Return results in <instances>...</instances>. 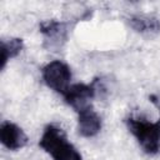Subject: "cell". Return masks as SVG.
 <instances>
[{
  "mask_svg": "<svg viewBox=\"0 0 160 160\" xmlns=\"http://www.w3.org/2000/svg\"><path fill=\"white\" fill-rule=\"evenodd\" d=\"M39 146L48 152L52 160H81L80 152L71 142L68 141L64 130L54 124L45 126Z\"/></svg>",
  "mask_w": 160,
  "mask_h": 160,
  "instance_id": "1",
  "label": "cell"
},
{
  "mask_svg": "<svg viewBox=\"0 0 160 160\" xmlns=\"http://www.w3.org/2000/svg\"><path fill=\"white\" fill-rule=\"evenodd\" d=\"M125 124L145 154L156 155L160 151V119L150 121L141 116H129Z\"/></svg>",
  "mask_w": 160,
  "mask_h": 160,
  "instance_id": "2",
  "label": "cell"
},
{
  "mask_svg": "<svg viewBox=\"0 0 160 160\" xmlns=\"http://www.w3.org/2000/svg\"><path fill=\"white\" fill-rule=\"evenodd\" d=\"M41 76L46 86L60 95H64L70 88L71 70L69 65L61 60L48 62L41 70Z\"/></svg>",
  "mask_w": 160,
  "mask_h": 160,
  "instance_id": "3",
  "label": "cell"
},
{
  "mask_svg": "<svg viewBox=\"0 0 160 160\" xmlns=\"http://www.w3.org/2000/svg\"><path fill=\"white\" fill-rule=\"evenodd\" d=\"M96 84H98V79H95L91 84H84V82L72 84L62 95V98L69 106H71L76 112H80L91 106V100L94 99L98 90Z\"/></svg>",
  "mask_w": 160,
  "mask_h": 160,
  "instance_id": "4",
  "label": "cell"
},
{
  "mask_svg": "<svg viewBox=\"0 0 160 160\" xmlns=\"http://www.w3.org/2000/svg\"><path fill=\"white\" fill-rule=\"evenodd\" d=\"M39 30L44 38V46L49 50H59L68 40L66 24L55 19L42 20Z\"/></svg>",
  "mask_w": 160,
  "mask_h": 160,
  "instance_id": "5",
  "label": "cell"
},
{
  "mask_svg": "<svg viewBox=\"0 0 160 160\" xmlns=\"http://www.w3.org/2000/svg\"><path fill=\"white\" fill-rule=\"evenodd\" d=\"M0 141L9 150H20L28 144V136L24 130L14 122L5 121L0 126Z\"/></svg>",
  "mask_w": 160,
  "mask_h": 160,
  "instance_id": "6",
  "label": "cell"
},
{
  "mask_svg": "<svg viewBox=\"0 0 160 160\" xmlns=\"http://www.w3.org/2000/svg\"><path fill=\"white\" fill-rule=\"evenodd\" d=\"M78 130L84 138H92L101 130V118L92 106L78 112Z\"/></svg>",
  "mask_w": 160,
  "mask_h": 160,
  "instance_id": "7",
  "label": "cell"
},
{
  "mask_svg": "<svg viewBox=\"0 0 160 160\" xmlns=\"http://www.w3.org/2000/svg\"><path fill=\"white\" fill-rule=\"evenodd\" d=\"M129 25L134 31L144 36H155L160 32V20L152 15H134L129 18Z\"/></svg>",
  "mask_w": 160,
  "mask_h": 160,
  "instance_id": "8",
  "label": "cell"
},
{
  "mask_svg": "<svg viewBox=\"0 0 160 160\" xmlns=\"http://www.w3.org/2000/svg\"><path fill=\"white\" fill-rule=\"evenodd\" d=\"M24 49V41L19 38H10V39H2L0 41V51H1V62L0 69L2 70L6 66V62L9 59H12L18 56Z\"/></svg>",
  "mask_w": 160,
  "mask_h": 160,
  "instance_id": "9",
  "label": "cell"
}]
</instances>
